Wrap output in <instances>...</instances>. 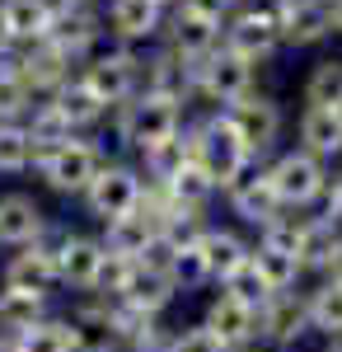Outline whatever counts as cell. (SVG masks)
I'll list each match as a JSON object with an SVG mask.
<instances>
[{
	"label": "cell",
	"instance_id": "obj_30",
	"mask_svg": "<svg viewBox=\"0 0 342 352\" xmlns=\"http://www.w3.org/2000/svg\"><path fill=\"white\" fill-rule=\"evenodd\" d=\"M94 33H99V28H94V14L80 10V5H66V10H56V24H52L47 38H52L56 47H66L71 56H80L89 43H94Z\"/></svg>",
	"mask_w": 342,
	"mask_h": 352
},
{
	"label": "cell",
	"instance_id": "obj_15",
	"mask_svg": "<svg viewBox=\"0 0 342 352\" xmlns=\"http://www.w3.org/2000/svg\"><path fill=\"white\" fill-rule=\"evenodd\" d=\"M56 24L52 0H5L0 5V38L5 43H43Z\"/></svg>",
	"mask_w": 342,
	"mask_h": 352
},
{
	"label": "cell",
	"instance_id": "obj_44",
	"mask_svg": "<svg viewBox=\"0 0 342 352\" xmlns=\"http://www.w3.org/2000/svg\"><path fill=\"white\" fill-rule=\"evenodd\" d=\"M244 352H267V348H244Z\"/></svg>",
	"mask_w": 342,
	"mask_h": 352
},
{
	"label": "cell",
	"instance_id": "obj_24",
	"mask_svg": "<svg viewBox=\"0 0 342 352\" xmlns=\"http://www.w3.org/2000/svg\"><path fill=\"white\" fill-rule=\"evenodd\" d=\"M300 151L319 160L342 155V109H305L300 118Z\"/></svg>",
	"mask_w": 342,
	"mask_h": 352
},
{
	"label": "cell",
	"instance_id": "obj_8",
	"mask_svg": "<svg viewBox=\"0 0 342 352\" xmlns=\"http://www.w3.org/2000/svg\"><path fill=\"white\" fill-rule=\"evenodd\" d=\"M141 197H146V184H141V174H136L132 164H104L94 174L89 192H84L89 212L104 221V226L117 221V217H132L136 207H141Z\"/></svg>",
	"mask_w": 342,
	"mask_h": 352
},
{
	"label": "cell",
	"instance_id": "obj_45",
	"mask_svg": "<svg viewBox=\"0 0 342 352\" xmlns=\"http://www.w3.org/2000/svg\"><path fill=\"white\" fill-rule=\"evenodd\" d=\"M159 5H169V0H159ZM179 5H183V0H179Z\"/></svg>",
	"mask_w": 342,
	"mask_h": 352
},
{
	"label": "cell",
	"instance_id": "obj_16",
	"mask_svg": "<svg viewBox=\"0 0 342 352\" xmlns=\"http://www.w3.org/2000/svg\"><path fill=\"white\" fill-rule=\"evenodd\" d=\"M84 85L94 89V99L99 104H127L136 94V56L132 52H108L99 56L89 71H84Z\"/></svg>",
	"mask_w": 342,
	"mask_h": 352
},
{
	"label": "cell",
	"instance_id": "obj_35",
	"mask_svg": "<svg viewBox=\"0 0 342 352\" xmlns=\"http://www.w3.org/2000/svg\"><path fill=\"white\" fill-rule=\"evenodd\" d=\"M169 277H174L179 292H197V287H207L211 272H207V258H202V244H192V249H174V258H169Z\"/></svg>",
	"mask_w": 342,
	"mask_h": 352
},
{
	"label": "cell",
	"instance_id": "obj_18",
	"mask_svg": "<svg viewBox=\"0 0 342 352\" xmlns=\"http://www.w3.org/2000/svg\"><path fill=\"white\" fill-rule=\"evenodd\" d=\"M230 197V212H235L239 221H249V226H258V230H267L272 221L282 217V202H277V192H272V179H267V169H258V174H244L235 188L225 192Z\"/></svg>",
	"mask_w": 342,
	"mask_h": 352
},
{
	"label": "cell",
	"instance_id": "obj_28",
	"mask_svg": "<svg viewBox=\"0 0 342 352\" xmlns=\"http://www.w3.org/2000/svg\"><path fill=\"white\" fill-rule=\"evenodd\" d=\"M108 19L117 38H150L159 28V0H113Z\"/></svg>",
	"mask_w": 342,
	"mask_h": 352
},
{
	"label": "cell",
	"instance_id": "obj_17",
	"mask_svg": "<svg viewBox=\"0 0 342 352\" xmlns=\"http://www.w3.org/2000/svg\"><path fill=\"white\" fill-rule=\"evenodd\" d=\"M43 235H47L43 207H38L28 192H5V197H0V244L24 249V244H38Z\"/></svg>",
	"mask_w": 342,
	"mask_h": 352
},
{
	"label": "cell",
	"instance_id": "obj_26",
	"mask_svg": "<svg viewBox=\"0 0 342 352\" xmlns=\"http://www.w3.org/2000/svg\"><path fill=\"white\" fill-rule=\"evenodd\" d=\"M38 320H47V296L0 287V333H5V338H14V333L33 329Z\"/></svg>",
	"mask_w": 342,
	"mask_h": 352
},
{
	"label": "cell",
	"instance_id": "obj_14",
	"mask_svg": "<svg viewBox=\"0 0 342 352\" xmlns=\"http://www.w3.org/2000/svg\"><path fill=\"white\" fill-rule=\"evenodd\" d=\"M155 240H159V221L146 207H136L132 217H117L104 226V249L113 258H127V263H141Z\"/></svg>",
	"mask_w": 342,
	"mask_h": 352
},
{
	"label": "cell",
	"instance_id": "obj_10",
	"mask_svg": "<svg viewBox=\"0 0 342 352\" xmlns=\"http://www.w3.org/2000/svg\"><path fill=\"white\" fill-rule=\"evenodd\" d=\"M249 85H253V61H244L239 52L220 47L197 61V89L216 99V104H239L249 99Z\"/></svg>",
	"mask_w": 342,
	"mask_h": 352
},
{
	"label": "cell",
	"instance_id": "obj_43",
	"mask_svg": "<svg viewBox=\"0 0 342 352\" xmlns=\"http://www.w3.org/2000/svg\"><path fill=\"white\" fill-rule=\"evenodd\" d=\"M323 352H342V338H333V343H328V348H323Z\"/></svg>",
	"mask_w": 342,
	"mask_h": 352
},
{
	"label": "cell",
	"instance_id": "obj_33",
	"mask_svg": "<svg viewBox=\"0 0 342 352\" xmlns=\"http://www.w3.org/2000/svg\"><path fill=\"white\" fill-rule=\"evenodd\" d=\"M310 109H342V61H319L305 85Z\"/></svg>",
	"mask_w": 342,
	"mask_h": 352
},
{
	"label": "cell",
	"instance_id": "obj_4",
	"mask_svg": "<svg viewBox=\"0 0 342 352\" xmlns=\"http://www.w3.org/2000/svg\"><path fill=\"white\" fill-rule=\"evenodd\" d=\"M310 333H315L310 300L300 292H282V296H272L258 310V348H267V352H295Z\"/></svg>",
	"mask_w": 342,
	"mask_h": 352
},
{
	"label": "cell",
	"instance_id": "obj_22",
	"mask_svg": "<svg viewBox=\"0 0 342 352\" xmlns=\"http://www.w3.org/2000/svg\"><path fill=\"white\" fill-rule=\"evenodd\" d=\"M66 66H71V52L56 47L52 38L33 43V52L19 61V76H24L28 89H61L66 85Z\"/></svg>",
	"mask_w": 342,
	"mask_h": 352
},
{
	"label": "cell",
	"instance_id": "obj_7",
	"mask_svg": "<svg viewBox=\"0 0 342 352\" xmlns=\"http://www.w3.org/2000/svg\"><path fill=\"white\" fill-rule=\"evenodd\" d=\"M174 296H179V287H174V277H169L164 268L132 263L108 300H117L122 310H132V315H141V320H159V315L174 305Z\"/></svg>",
	"mask_w": 342,
	"mask_h": 352
},
{
	"label": "cell",
	"instance_id": "obj_23",
	"mask_svg": "<svg viewBox=\"0 0 342 352\" xmlns=\"http://www.w3.org/2000/svg\"><path fill=\"white\" fill-rule=\"evenodd\" d=\"M0 348H5V352H76L71 315H66V320H61V315H47V320H38L33 329L14 333V338H5Z\"/></svg>",
	"mask_w": 342,
	"mask_h": 352
},
{
	"label": "cell",
	"instance_id": "obj_2",
	"mask_svg": "<svg viewBox=\"0 0 342 352\" xmlns=\"http://www.w3.org/2000/svg\"><path fill=\"white\" fill-rule=\"evenodd\" d=\"M267 179H272L277 202L290 207V212H305V207H315L319 197H328V169L310 151H286L282 160L267 164Z\"/></svg>",
	"mask_w": 342,
	"mask_h": 352
},
{
	"label": "cell",
	"instance_id": "obj_39",
	"mask_svg": "<svg viewBox=\"0 0 342 352\" xmlns=\"http://www.w3.org/2000/svg\"><path fill=\"white\" fill-rule=\"evenodd\" d=\"M174 352H235L220 333H211L202 320L197 324H187V329H179V338H174Z\"/></svg>",
	"mask_w": 342,
	"mask_h": 352
},
{
	"label": "cell",
	"instance_id": "obj_29",
	"mask_svg": "<svg viewBox=\"0 0 342 352\" xmlns=\"http://www.w3.org/2000/svg\"><path fill=\"white\" fill-rule=\"evenodd\" d=\"M52 109L61 113V118H66V127L76 132V127H89V122L104 113V104L94 99V89H89L84 80H66V85L52 94Z\"/></svg>",
	"mask_w": 342,
	"mask_h": 352
},
{
	"label": "cell",
	"instance_id": "obj_11",
	"mask_svg": "<svg viewBox=\"0 0 342 352\" xmlns=\"http://www.w3.org/2000/svg\"><path fill=\"white\" fill-rule=\"evenodd\" d=\"M225 118L235 122V132H239V141H244L249 155L272 151V141H277V132H282V109H277L267 94H249V99L230 104Z\"/></svg>",
	"mask_w": 342,
	"mask_h": 352
},
{
	"label": "cell",
	"instance_id": "obj_9",
	"mask_svg": "<svg viewBox=\"0 0 342 352\" xmlns=\"http://www.w3.org/2000/svg\"><path fill=\"white\" fill-rule=\"evenodd\" d=\"M56 249V272H61V287L71 292H99L104 287V268H108V249L94 235H61L52 244Z\"/></svg>",
	"mask_w": 342,
	"mask_h": 352
},
{
	"label": "cell",
	"instance_id": "obj_13",
	"mask_svg": "<svg viewBox=\"0 0 342 352\" xmlns=\"http://www.w3.org/2000/svg\"><path fill=\"white\" fill-rule=\"evenodd\" d=\"M202 324H207L211 333H220L235 352L258 348V310H253V305H244L239 296H230V292H216V296L207 300Z\"/></svg>",
	"mask_w": 342,
	"mask_h": 352
},
{
	"label": "cell",
	"instance_id": "obj_12",
	"mask_svg": "<svg viewBox=\"0 0 342 352\" xmlns=\"http://www.w3.org/2000/svg\"><path fill=\"white\" fill-rule=\"evenodd\" d=\"M5 287H14V292H33V296H52L56 287H61V272H56V249L52 244H24L10 263H5V277H0Z\"/></svg>",
	"mask_w": 342,
	"mask_h": 352
},
{
	"label": "cell",
	"instance_id": "obj_34",
	"mask_svg": "<svg viewBox=\"0 0 342 352\" xmlns=\"http://www.w3.org/2000/svg\"><path fill=\"white\" fill-rule=\"evenodd\" d=\"M38 155L28 127H0V174H24Z\"/></svg>",
	"mask_w": 342,
	"mask_h": 352
},
{
	"label": "cell",
	"instance_id": "obj_20",
	"mask_svg": "<svg viewBox=\"0 0 342 352\" xmlns=\"http://www.w3.org/2000/svg\"><path fill=\"white\" fill-rule=\"evenodd\" d=\"M277 43H282V28H277V19H267V14H258V10H244V14H235V24H230V52H239L244 61H263V56L277 52Z\"/></svg>",
	"mask_w": 342,
	"mask_h": 352
},
{
	"label": "cell",
	"instance_id": "obj_32",
	"mask_svg": "<svg viewBox=\"0 0 342 352\" xmlns=\"http://www.w3.org/2000/svg\"><path fill=\"white\" fill-rule=\"evenodd\" d=\"M253 263H258V272H263V282L272 287V296L295 292V282L305 277L300 258H290V254H282V249H267V244H253Z\"/></svg>",
	"mask_w": 342,
	"mask_h": 352
},
{
	"label": "cell",
	"instance_id": "obj_36",
	"mask_svg": "<svg viewBox=\"0 0 342 352\" xmlns=\"http://www.w3.org/2000/svg\"><path fill=\"white\" fill-rule=\"evenodd\" d=\"M187 160H192L187 141H179V136H174V141H164V146H155V151L146 155V169H150V179L164 188V184H169V179H174V174H179Z\"/></svg>",
	"mask_w": 342,
	"mask_h": 352
},
{
	"label": "cell",
	"instance_id": "obj_6",
	"mask_svg": "<svg viewBox=\"0 0 342 352\" xmlns=\"http://www.w3.org/2000/svg\"><path fill=\"white\" fill-rule=\"evenodd\" d=\"M71 329H76V352H127L132 333L117 310V300H84L71 310Z\"/></svg>",
	"mask_w": 342,
	"mask_h": 352
},
{
	"label": "cell",
	"instance_id": "obj_5",
	"mask_svg": "<svg viewBox=\"0 0 342 352\" xmlns=\"http://www.w3.org/2000/svg\"><path fill=\"white\" fill-rule=\"evenodd\" d=\"M38 174L47 179V188L56 192H89V184H94V174L104 169V160H99V151L89 146V141H61V146H52V151H38Z\"/></svg>",
	"mask_w": 342,
	"mask_h": 352
},
{
	"label": "cell",
	"instance_id": "obj_27",
	"mask_svg": "<svg viewBox=\"0 0 342 352\" xmlns=\"http://www.w3.org/2000/svg\"><path fill=\"white\" fill-rule=\"evenodd\" d=\"M164 192H169V202H174L179 212H197V217H202V212H207V202L216 197V184H211L207 174L187 160L183 169H179L169 184H164Z\"/></svg>",
	"mask_w": 342,
	"mask_h": 352
},
{
	"label": "cell",
	"instance_id": "obj_37",
	"mask_svg": "<svg viewBox=\"0 0 342 352\" xmlns=\"http://www.w3.org/2000/svg\"><path fill=\"white\" fill-rule=\"evenodd\" d=\"M225 292H230V296H239L244 305H253V310H263L267 300H272V287L263 282V272H258V263H253V258H249V263H244V268L225 282Z\"/></svg>",
	"mask_w": 342,
	"mask_h": 352
},
{
	"label": "cell",
	"instance_id": "obj_3",
	"mask_svg": "<svg viewBox=\"0 0 342 352\" xmlns=\"http://www.w3.org/2000/svg\"><path fill=\"white\" fill-rule=\"evenodd\" d=\"M117 132L127 146H136L141 155H150L155 146L164 141H174L179 136V99H169V94H141L136 104H122V122H117Z\"/></svg>",
	"mask_w": 342,
	"mask_h": 352
},
{
	"label": "cell",
	"instance_id": "obj_1",
	"mask_svg": "<svg viewBox=\"0 0 342 352\" xmlns=\"http://www.w3.org/2000/svg\"><path fill=\"white\" fill-rule=\"evenodd\" d=\"M187 151H192V164L216 184V192H230L239 179L249 174V160H253V155L244 151L235 122H230L225 113H220V118H207V122L192 132Z\"/></svg>",
	"mask_w": 342,
	"mask_h": 352
},
{
	"label": "cell",
	"instance_id": "obj_31",
	"mask_svg": "<svg viewBox=\"0 0 342 352\" xmlns=\"http://www.w3.org/2000/svg\"><path fill=\"white\" fill-rule=\"evenodd\" d=\"M305 300H310V324H315V333H323L328 343L342 338V287L338 282H319L315 292H305Z\"/></svg>",
	"mask_w": 342,
	"mask_h": 352
},
{
	"label": "cell",
	"instance_id": "obj_38",
	"mask_svg": "<svg viewBox=\"0 0 342 352\" xmlns=\"http://www.w3.org/2000/svg\"><path fill=\"white\" fill-rule=\"evenodd\" d=\"M28 109V85L19 76V61H5L0 66V113L5 118H14V113Z\"/></svg>",
	"mask_w": 342,
	"mask_h": 352
},
{
	"label": "cell",
	"instance_id": "obj_41",
	"mask_svg": "<svg viewBox=\"0 0 342 352\" xmlns=\"http://www.w3.org/2000/svg\"><path fill=\"white\" fill-rule=\"evenodd\" d=\"M323 282H338L342 287V240L333 244V254H328V263H323Z\"/></svg>",
	"mask_w": 342,
	"mask_h": 352
},
{
	"label": "cell",
	"instance_id": "obj_40",
	"mask_svg": "<svg viewBox=\"0 0 342 352\" xmlns=\"http://www.w3.org/2000/svg\"><path fill=\"white\" fill-rule=\"evenodd\" d=\"M187 10H197V14H207V19H216L220 24V14H230L239 0H183Z\"/></svg>",
	"mask_w": 342,
	"mask_h": 352
},
{
	"label": "cell",
	"instance_id": "obj_19",
	"mask_svg": "<svg viewBox=\"0 0 342 352\" xmlns=\"http://www.w3.org/2000/svg\"><path fill=\"white\" fill-rule=\"evenodd\" d=\"M202 258H207L211 282L225 287V282L253 258V244H244L235 230H225V226H207V235H202Z\"/></svg>",
	"mask_w": 342,
	"mask_h": 352
},
{
	"label": "cell",
	"instance_id": "obj_25",
	"mask_svg": "<svg viewBox=\"0 0 342 352\" xmlns=\"http://www.w3.org/2000/svg\"><path fill=\"white\" fill-rule=\"evenodd\" d=\"M216 38H220V24L207 19V14H197V10H179V19H174V52L187 56V61H202V56L216 52Z\"/></svg>",
	"mask_w": 342,
	"mask_h": 352
},
{
	"label": "cell",
	"instance_id": "obj_42",
	"mask_svg": "<svg viewBox=\"0 0 342 352\" xmlns=\"http://www.w3.org/2000/svg\"><path fill=\"white\" fill-rule=\"evenodd\" d=\"M323 217H328V221H338V226H342V179L333 184V188H328V212H323Z\"/></svg>",
	"mask_w": 342,
	"mask_h": 352
},
{
	"label": "cell",
	"instance_id": "obj_21",
	"mask_svg": "<svg viewBox=\"0 0 342 352\" xmlns=\"http://www.w3.org/2000/svg\"><path fill=\"white\" fill-rule=\"evenodd\" d=\"M328 28H333V14H328L323 0H286V10H282V38H286L290 47H310Z\"/></svg>",
	"mask_w": 342,
	"mask_h": 352
}]
</instances>
